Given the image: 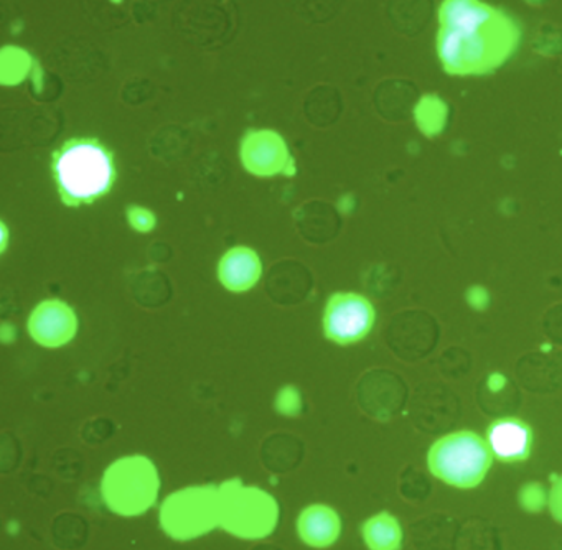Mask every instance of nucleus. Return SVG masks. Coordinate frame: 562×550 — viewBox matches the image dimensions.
Returning <instances> with one entry per match:
<instances>
[{"label": "nucleus", "mask_w": 562, "mask_h": 550, "mask_svg": "<svg viewBox=\"0 0 562 550\" xmlns=\"http://www.w3.org/2000/svg\"><path fill=\"white\" fill-rule=\"evenodd\" d=\"M532 430L518 417H502L486 428L485 441L493 458L503 463L528 460L532 450Z\"/></svg>", "instance_id": "nucleus-10"}, {"label": "nucleus", "mask_w": 562, "mask_h": 550, "mask_svg": "<svg viewBox=\"0 0 562 550\" xmlns=\"http://www.w3.org/2000/svg\"><path fill=\"white\" fill-rule=\"evenodd\" d=\"M29 333L38 345L60 348L68 345L78 332L75 310L61 300H44L29 318Z\"/></svg>", "instance_id": "nucleus-9"}, {"label": "nucleus", "mask_w": 562, "mask_h": 550, "mask_svg": "<svg viewBox=\"0 0 562 550\" xmlns=\"http://www.w3.org/2000/svg\"><path fill=\"white\" fill-rule=\"evenodd\" d=\"M519 43L521 29L505 10L479 0L440 3L437 56L447 75H492L515 55Z\"/></svg>", "instance_id": "nucleus-1"}, {"label": "nucleus", "mask_w": 562, "mask_h": 550, "mask_svg": "<svg viewBox=\"0 0 562 550\" xmlns=\"http://www.w3.org/2000/svg\"><path fill=\"white\" fill-rule=\"evenodd\" d=\"M276 411L281 412L282 415H288V417H295V415L301 414L302 397L297 389L292 388V385L282 389L276 397Z\"/></svg>", "instance_id": "nucleus-14"}, {"label": "nucleus", "mask_w": 562, "mask_h": 550, "mask_svg": "<svg viewBox=\"0 0 562 550\" xmlns=\"http://www.w3.org/2000/svg\"><path fill=\"white\" fill-rule=\"evenodd\" d=\"M241 160L246 170L259 177L295 173L294 160L284 138L269 128L246 132L241 144Z\"/></svg>", "instance_id": "nucleus-8"}, {"label": "nucleus", "mask_w": 562, "mask_h": 550, "mask_svg": "<svg viewBox=\"0 0 562 550\" xmlns=\"http://www.w3.org/2000/svg\"><path fill=\"white\" fill-rule=\"evenodd\" d=\"M160 491L156 464L144 454L123 457L114 461L101 480L104 504L120 516L133 517L149 510Z\"/></svg>", "instance_id": "nucleus-3"}, {"label": "nucleus", "mask_w": 562, "mask_h": 550, "mask_svg": "<svg viewBox=\"0 0 562 550\" xmlns=\"http://www.w3.org/2000/svg\"><path fill=\"white\" fill-rule=\"evenodd\" d=\"M262 266L256 250L249 247H233L220 260L218 277L225 289L246 292L261 279Z\"/></svg>", "instance_id": "nucleus-11"}, {"label": "nucleus", "mask_w": 562, "mask_h": 550, "mask_svg": "<svg viewBox=\"0 0 562 550\" xmlns=\"http://www.w3.org/2000/svg\"><path fill=\"white\" fill-rule=\"evenodd\" d=\"M127 216H130L131 226L140 233H147L156 226V216L146 207L131 206Z\"/></svg>", "instance_id": "nucleus-15"}, {"label": "nucleus", "mask_w": 562, "mask_h": 550, "mask_svg": "<svg viewBox=\"0 0 562 550\" xmlns=\"http://www.w3.org/2000/svg\"><path fill=\"white\" fill-rule=\"evenodd\" d=\"M376 312L360 293L338 292L328 299L324 312V333L337 345H353L373 329Z\"/></svg>", "instance_id": "nucleus-7"}, {"label": "nucleus", "mask_w": 562, "mask_h": 550, "mask_svg": "<svg viewBox=\"0 0 562 550\" xmlns=\"http://www.w3.org/2000/svg\"><path fill=\"white\" fill-rule=\"evenodd\" d=\"M220 527L239 539H265L278 526V501L261 487L246 486L238 478L220 484Z\"/></svg>", "instance_id": "nucleus-5"}, {"label": "nucleus", "mask_w": 562, "mask_h": 550, "mask_svg": "<svg viewBox=\"0 0 562 550\" xmlns=\"http://www.w3.org/2000/svg\"><path fill=\"white\" fill-rule=\"evenodd\" d=\"M361 532L370 550H400L403 542L400 523L386 510L370 517L361 527Z\"/></svg>", "instance_id": "nucleus-13"}, {"label": "nucleus", "mask_w": 562, "mask_h": 550, "mask_svg": "<svg viewBox=\"0 0 562 550\" xmlns=\"http://www.w3.org/2000/svg\"><path fill=\"white\" fill-rule=\"evenodd\" d=\"M160 527L176 540H192L220 527V486L202 484L176 491L166 497L159 513Z\"/></svg>", "instance_id": "nucleus-6"}, {"label": "nucleus", "mask_w": 562, "mask_h": 550, "mask_svg": "<svg viewBox=\"0 0 562 550\" xmlns=\"http://www.w3.org/2000/svg\"><path fill=\"white\" fill-rule=\"evenodd\" d=\"M52 175L65 206H83L113 190L116 160L113 150L98 138H70L52 154Z\"/></svg>", "instance_id": "nucleus-2"}, {"label": "nucleus", "mask_w": 562, "mask_h": 550, "mask_svg": "<svg viewBox=\"0 0 562 550\" xmlns=\"http://www.w3.org/2000/svg\"><path fill=\"white\" fill-rule=\"evenodd\" d=\"M493 454L485 438L460 430L439 438L427 453L430 473L449 486L470 490L485 480Z\"/></svg>", "instance_id": "nucleus-4"}, {"label": "nucleus", "mask_w": 562, "mask_h": 550, "mask_svg": "<svg viewBox=\"0 0 562 550\" xmlns=\"http://www.w3.org/2000/svg\"><path fill=\"white\" fill-rule=\"evenodd\" d=\"M297 532L302 542L315 549H325L337 542L341 520L337 510L325 504H312L302 510L297 519Z\"/></svg>", "instance_id": "nucleus-12"}]
</instances>
